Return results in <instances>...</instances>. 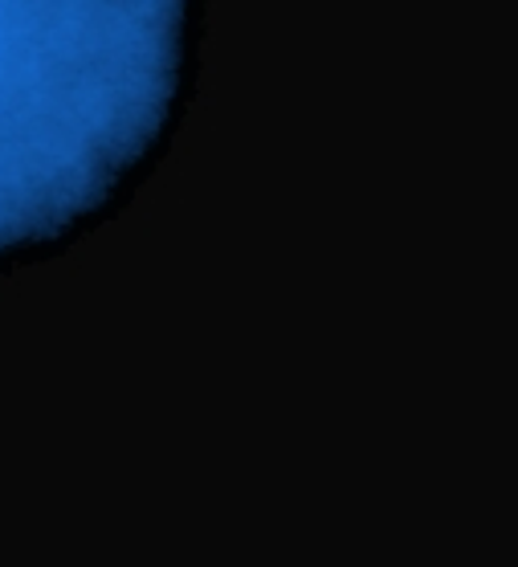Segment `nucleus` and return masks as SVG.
<instances>
[{"label":"nucleus","instance_id":"f257e3e1","mask_svg":"<svg viewBox=\"0 0 518 567\" xmlns=\"http://www.w3.org/2000/svg\"><path fill=\"white\" fill-rule=\"evenodd\" d=\"M94 200L0 99V249L62 229Z\"/></svg>","mask_w":518,"mask_h":567}]
</instances>
